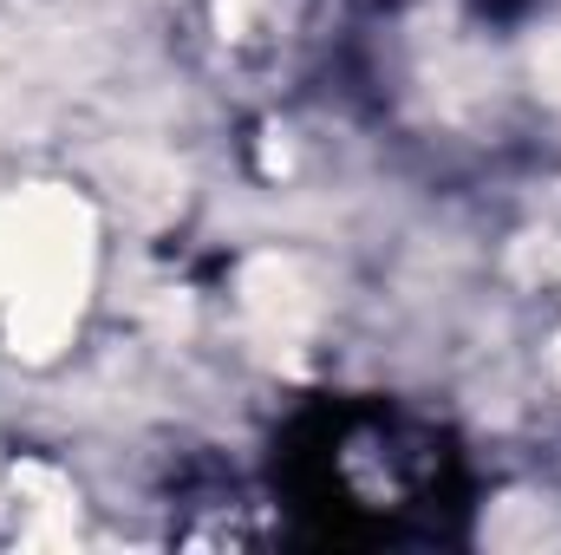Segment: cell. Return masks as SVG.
I'll list each match as a JSON object with an SVG mask.
<instances>
[{"instance_id": "obj_1", "label": "cell", "mask_w": 561, "mask_h": 555, "mask_svg": "<svg viewBox=\"0 0 561 555\" xmlns=\"http://www.w3.org/2000/svg\"><path fill=\"white\" fill-rule=\"evenodd\" d=\"M99 269V223L85 196L33 183L0 196V347L13 360H53L85 314Z\"/></svg>"}, {"instance_id": "obj_2", "label": "cell", "mask_w": 561, "mask_h": 555, "mask_svg": "<svg viewBox=\"0 0 561 555\" xmlns=\"http://www.w3.org/2000/svg\"><path fill=\"white\" fill-rule=\"evenodd\" d=\"M236 301H242L249 347L268 366H294L313 347V333H320V287H313V275L294 256H255V262H242Z\"/></svg>"}, {"instance_id": "obj_3", "label": "cell", "mask_w": 561, "mask_h": 555, "mask_svg": "<svg viewBox=\"0 0 561 555\" xmlns=\"http://www.w3.org/2000/svg\"><path fill=\"white\" fill-rule=\"evenodd\" d=\"M79 530V497L59 471L20 464L13 471V536L20 543H72Z\"/></svg>"}, {"instance_id": "obj_4", "label": "cell", "mask_w": 561, "mask_h": 555, "mask_svg": "<svg viewBox=\"0 0 561 555\" xmlns=\"http://www.w3.org/2000/svg\"><path fill=\"white\" fill-rule=\"evenodd\" d=\"M529 66H536V92L556 105V118H561V33H542L536 39V59Z\"/></svg>"}, {"instance_id": "obj_5", "label": "cell", "mask_w": 561, "mask_h": 555, "mask_svg": "<svg viewBox=\"0 0 561 555\" xmlns=\"http://www.w3.org/2000/svg\"><path fill=\"white\" fill-rule=\"evenodd\" d=\"M275 13V0H222V39H255V26Z\"/></svg>"}, {"instance_id": "obj_6", "label": "cell", "mask_w": 561, "mask_h": 555, "mask_svg": "<svg viewBox=\"0 0 561 555\" xmlns=\"http://www.w3.org/2000/svg\"><path fill=\"white\" fill-rule=\"evenodd\" d=\"M556 373H561V340H556Z\"/></svg>"}]
</instances>
